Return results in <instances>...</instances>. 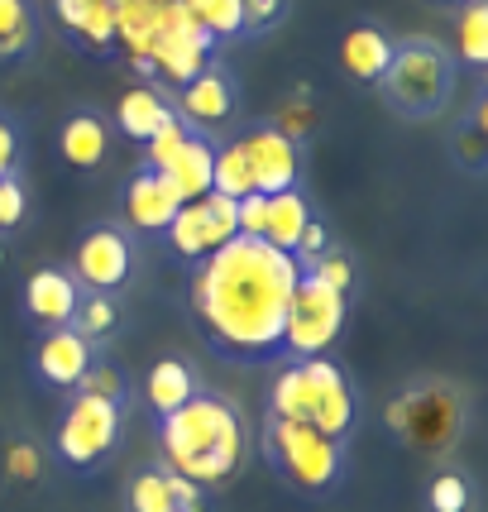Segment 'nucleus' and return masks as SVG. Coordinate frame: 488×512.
I'll return each mask as SVG.
<instances>
[{"label":"nucleus","instance_id":"f257e3e1","mask_svg":"<svg viewBox=\"0 0 488 512\" xmlns=\"http://www.w3.org/2000/svg\"><path fill=\"white\" fill-rule=\"evenodd\" d=\"M297 278L302 264L292 254L249 235H235L197 259L187 273V312L206 350L244 369L283 364V326Z\"/></svg>","mask_w":488,"mask_h":512},{"label":"nucleus","instance_id":"f03ea898","mask_svg":"<svg viewBox=\"0 0 488 512\" xmlns=\"http://www.w3.org/2000/svg\"><path fill=\"white\" fill-rule=\"evenodd\" d=\"M158 460L192 479L197 489H221L230 484L244 465V417L240 407L221 393L197 388L192 398L182 402L178 412L158 417Z\"/></svg>","mask_w":488,"mask_h":512},{"label":"nucleus","instance_id":"7ed1b4c3","mask_svg":"<svg viewBox=\"0 0 488 512\" xmlns=\"http://www.w3.org/2000/svg\"><path fill=\"white\" fill-rule=\"evenodd\" d=\"M268 417L283 422L316 426L335 441H350V431L359 422V398L355 383L345 379V369L331 355L316 359H283V369L268 383Z\"/></svg>","mask_w":488,"mask_h":512},{"label":"nucleus","instance_id":"20e7f679","mask_svg":"<svg viewBox=\"0 0 488 512\" xmlns=\"http://www.w3.org/2000/svg\"><path fill=\"white\" fill-rule=\"evenodd\" d=\"M455 77H460V63H455L450 44L431 39V34H407L393 44V58L374 87L383 106L402 120H436L455 96Z\"/></svg>","mask_w":488,"mask_h":512},{"label":"nucleus","instance_id":"39448f33","mask_svg":"<svg viewBox=\"0 0 488 512\" xmlns=\"http://www.w3.org/2000/svg\"><path fill=\"white\" fill-rule=\"evenodd\" d=\"M259 450H264L268 469L278 474V484H288L302 498H331L345 484V441H335L316 426L302 422H283V417H268L259 426Z\"/></svg>","mask_w":488,"mask_h":512},{"label":"nucleus","instance_id":"423d86ee","mask_svg":"<svg viewBox=\"0 0 488 512\" xmlns=\"http://www.w3.org/2000/svg\"><path fill=\"white\" fill-rule=\"evenodd\" d=\"M460 426H465V398L450 383H412L407 393L388 402V431L426 455H445L455 446Z\"/></svg>","mask_w":488,"mask_h":512},{"label":"nucleus","instance_id":"0eeeda50","mask_svg":"<svg viewBox=\"0 0 488 512\" xmlns=\"http://www.w3.org/2000/svg\"><path fill=\"white\" fill-rule=\"evenodd\" d=\"M120 431H125V402L96 398V393H72L53 450H58V465H67L72 474H91L101 469L120 446Z\"/></svg>","mask_w":488,"mask_h":512},{"label":"nucleus","instance_id":"6e6552de","mask_svg":"<svg viewBox=\"0 0 488 512\" xmlns=\"http://www.w3.org/2000/svg\"><path fill=\"white\" fill-rule=\"evenodd\" d=\"M345 316H350V297L326 288L316 273L302 268V278H297V288H292L288 326H283V359L331 355V345L340 340V331H345Z\"/></svg>","mask_w":488,"mask_h":512},{"label":"nucleus","instance_id":"1a4fd4ad","mask_svg":"<svg viewBox=\"0 0 488 512\" xmlns=\"http://www.w3.org/2000/svg\"><path fill=\"white\" fill-rule=\"evenodd\" d=\"M72 278L82 292L115 297L134 278V245L120 225H91L72 249Z\"/></svg>","mask_w":488,"mask_h":512},{"label":"nucleus","instance_id":"9d476101","mask_svg":"<svg viewBox=\"0 0 488 512\" xmlns=\"http://www.w3.org/2000/svg\"><path fill=\"white\" fill-rule=\"evenodd\" d=\"M235 144L254 173V192L273 197V192H288L302 182V144L278 130L273 120H254L244 134H235Z\"/></svg>","mask_w":488,"mask_h":512},{"label":"nucleus","instance_id":"9b49d317","mask_svg":"<svg viewBox=\"0 0 488 512\" xmlns=\"http://www.w3.org/2000/svg\"><path fill=\"white\" fill-rule=\"evenodd\" d=\"M173 111H178V120L187 130L216 139V130H225V125L240 115V87H235V77H230L221 63H206L197 77H187L178 87Z\"/></svg>","mask_w":488,"mask_h":512},{"label":"nucleus","instance_id":"f8f14e48","mask_svg":"<svg viewBox=\"0 0 488 512\" xmlns=\"http://www.w3.org/2000/svg\"><path fill=\"white\" fill-rule=\"evenodd\" d=\"M125 512H206V489L154 460L125 484Z\"/></svg>","mask_w":488,"mask_h":512},{"label":"nucleus","instance_id":"ddd939ff","mask_svg":"<svg viewBox=\"0 0 488 512\" xmlns=\"http://www.w3.org/2000/svg\"><path fill=\"white\" fill-rule=\"evenodd\" d=\"M178 206H182V197L163 182V173L139 168V173L125 182V192H120V221L130 225L134 235H158V240H163V230L178 216Z\"/></svg>","mask_w":488,"mask_h":512},{"label":"nucleus","instance_id":"4468645a","mask_svg":"<svg viewBox=\"0 0 488 512\" xmlns=\"http://www.w3.org/2000/svg\"><path fill=\"white\" fill-rule=\"evenodd\" d=\"M96 359V345H87L72 326H58V331H44L39 345H34V374L44 388H58V393H77L82 374Z\"/></svg>","mask_w":488,"mask_h":512},{"label":"nucleus","instance_id":"2eb2a0df","mask_svg":"<svg viewBox=\"0 0 488 512\" xmlns=\"http://www.w3.org/2000/svg\"><path fill=\"white\" fill-rule=\"evenodd\" d=\"M77 302H82V288H77V278L67 268H39L24 283V312H29V321H39L44 331L67 326L72 312H77Z\"/></svg>","mask_w":488,"mask_h":512},{"label":"nucleus","instance_id":"dca6fc26","mask_svg":"<svg viewBox=\"0 0 488 512\" xmlns=\"http://www.w3.org/2000/svg\"><path fill=\"white\" fill-rule=\"evenodd\" d=\"M393 34L388 29H378V24H350L345 29V39H340V67H345V77L350 82H364V87H374L378 77H383V67L393 58Z\"/></svg>","mask_w":488,"mask_h":512},{"label":"nucleus","instance_id":"f3484780","mask_svg":"<svg viewBox=\"0 0 488 512\" xmlns=\"http://www.w3.org/2000/svg\"><path fill=\"white\" fill-rule=\"evenodd\" d=\"M44 15L39 0H0V67H20L39 53Z\"/></svg>","mask_w":488,"mask_h":512},{"label":"nucleus","instance_id":"a211bd4d","mask_svg":"<svg viewBox=\"0 0 488 512\" xmlns=\"http://www.w3.org/2000/svg\"><path fill=\"white\" fill-rule=\"evenodd\" d=\"M58 149H63V158L77 173H96L106 163V154H111V125L96 111H72L63 134H58Z\"/></svg>","mask_w":488,"mask_h":512},{"label":"nucleus","instance_id":"6ab92c4d","mask_svg":"<svg viewBox=\"0 0 488 512\" xmlns=\"http://www.w3.org/2000/svg\"><path fill=\"white\" fill-rule=\"evenodd\" d=\"M201 383H197V369L187 364V359H178V355H163L144 374V407H149V417H168V412H178L182 402L197 393Z\"/></svg>","mask_w":488,"mask_h":512},{"label":"nucleus","instance_id":"aec40b11","mask_svg":"<svg viewBox=\"0 0 488 512\" xmlns=\"http://www.w3.org/2000/svg\"><path fill=\"white\" fill-rule=\"evenodd\" d=\"M211 158H216V139H206V134H187V144H182L173 163L163 168V182L178 192L182 201H197L211 192Z\"/></svg>","mask_w":488,"mask_h":512},{"label":"nucleus","instance_id":"412c9836","mask_svg":"<svg viewBox=\"0 0 488 512\" xmlns=\"http://www.w3.org/2000/svg\"><path fill=\"white\" fill-rule=\"evenodd\" d=\"M316 221V211H311V201L302 187H288V192H273L264 206V245L283 249L292 254L297 240H302V230Z\"/></svg>","mask_w":488,"mask_h":512},{"label":"nucleus","instance_id":"4be33fe9","mask_svg":"<svg viewBox=\"0 0 488 512\" xmlns=\"http://www.w3.org/2000/svg\"><path fill=\"white\" fill-rule=\"evenodd\" d=\"M168 115H173L168 96L158 87H149V82H139V87H130L120 96V106H115V130L125 134V139H134V144H144Z\"/></svg>","mask_w":488,"mask_h":512},{"label":"nucleus","instance_id":"5701e85b","mask_svg":"<svg viewBox=\"0 0 488 512\" xmlns=\"http://www.w3.org/2000/svg\"><path fill=\"white\" fill-rule=\"evenodd\" d=\"M163 240H168V249H173L187 268L211 254V245H206V221H201V201H182L178 216L163 230Z\"/></svg>","mask_w":488,"mask_h":512},{"label":"nucleus","instance_id":"b1692460","mask_svg":"<svg viewBox=\"0 0 488 512\" xmlns=\"http://www.w3.org/2000/svg\"><path fill=\"white\" fill-rule=\"evenodd\" d=\"M72 331L82 335L87 345H106L120 326V307H115V297H101V292H82V302H77V312L67 321Z\"/></svg>","mask_w":488,"mask_h":512},{"label":"nucleus","instance_id":"393cba45","mask_svg":"<svg viewBox=\"0 0 488 512\" xmlns=\"http://www.w3.org/2000/svg\"><path fill=\"white\" fill-rule=\"evenodd\" d=\"M211 192L235 197V201L254 192V173H249V163H244V154H240V144H235V139L216 144V158H211Z\"/></svg>","mask_w":488,"mask_h":512},{"label":"nucleus","instance_id":"a878e982","mask_svg":"<svg viewBox=\"0 0 488 512\" xmlns=\"http://www.w3.org/2000/svg\"><path fill=\"white\" fill-rule=\"evenodd\" d=\"M455 63L484 72L488 67V0H465L460 5V58Z\"/></svg>","mask_w":488,"mask_h":512},{"label":"nucleus","instance_id":"bb28decb","mask_svg":"<svg viewBox=\"0 0 488 512\" xmlns=\"http://www.w3.org/2000/svg\"><path fill=\"white\" fill-rule=\"evenodd\" d=\"M187 134L192 130H187V125L178 120V111H173L154 134H149V139H144V168H149V173H163V168L173 163V154L187 144Z\"/></svg>","mask_w":488,"mask_h":512},{"label":"nucleus","instance_id":"cd10ccee","mask_svg":"<svg viewBox=\"0 0 488 512\" xmlns=\"http://www.w3.org/2000/svg\"><path fill=\"white\" fill-rule=\"evenodd\" d=\"M201 201V221H206V245L221 249L225 240L240 235V221H235V197H221V192H206Z\"/></svg>","mask_w":488,"mask_h":512},{"label":"nucleus","instance_id":"c85d7f7f","mask_svg":"<svg viewBox=\"0 0 488 512\" xmlns=\"http://www.w3.org/2000/svg\"><path fill=\"white\" fill-rule=\"evenodd\" d=\"M426 512H469V479L460 469H441L426 489Z\"/></svg>","mask_w":488,"mask_h":512},{"label":"nucleus","instance_id":"c756f323","mask_svg":"<svg viewBox=\"0 0 488 512\" xmlns=\"http://www.w3.org/2000/svg\"><path fill=\"white\" fill-rule=\"evenodd\" d=\"M292 0H240V39H264L273 34Z\"/></svg>","mask_w":488,"mask_h":512},{"label":"nucleus","instance_id":"7c9ffc66","mask_svg":"<svg viewBox=\"0 0 488 512\" xmlns=\"http://www.w3.org/2000/svg\"><path fill=\"white\" fill-rule=\"evenodd\" d=\"M307 273H316L326 288L345 292V297L355 292V259H350V254H340V249H326L316 264H307Z\"/></svg>","mask_w":488,"mask_h":512},{"label":"nucleus","instance_id":"2f4dec72","mask_svg":"<svg viewBox=\"0 0 488 512\" xmlns=\"http://www.w3.org/2000/svg\"><path fill=\"white\" fill-rule=\"evenodd\" d=\"M24 216H29V192L20 173H10L0 178V230H20Z\"/></svg>","mask_w":488,"mask_h":512},{"label":"nucleus","instance_id":"473e14b6","mask_svg":"<svg viewBox=\"0 0 488 512\" xmlns=\"http://www.w3.org/2000/svg\"><path fill=\"white\" fill-rule=\"evenodd\" d=\"M82 393H96V398H111V402H125V379H120V369L106 364V359H91V369L82 374L77 383Z\"/></svg>","mask_w":488,"mask_h":512},{"label":"nucleus","instance_id":"72a5a7b5","mask_svg":"<svg viewBox=\"0 0 488 512\" xmlns=\"http://www.w3.org/2000/svg\"><path fill=\"white\" fill-rule=\"evenodd\" d=\"M5 474L10 479H20V484H34L39 474H44V455L34 441H15V446L5 450Z\"/></svg>","mask_w":488,"mask_h":512},{"label":"nucleus","instance_id":"f704fd0d","mask_svg":"<svg viewBox=\"0 0 488 512\" xmlns=\"http://www.w3.org/2000/svg\"><path fill=\"white\" fill-rule=\"evenodd\" d=\"M474 125H484V111L469 115V125L460 130V139H455V158L465 163V173H484V134L474 139Z\"/></svg>","mask_w":488,"mask_h":512},{"label":"nucleus","instance_id":"c9c22d12","mask_svg":"<svg viewBox=\"0 0 488 512\" xmlns=\"http://www.w3.org/2000/svg\"><path fill=\"white\" fill-rule=\"evenodd\" d=\"M264 206H268L264 192H249V197L235 201V221H240V235H249V240H264Z\"/></svg>","mask_w":488,"mask_h":512},{"label":"nucleus","instance_id":"e433bc0d","mask_svg":"<svg viewBox=\"0 0 488 512\" xmlns=\"http://www.w3.org/2000/svg\"><path fill=\"white\" fill-rule=\"evenodd\" d=\"M331 249V235H326V221H311L307 230H302V240H297V249H292V259L307 268V264H316L321 254Z\"/></svg>","mask_w":488,"mask_h":512},{"label":"nucleus","instance_id":"4c0bfd02","mask_svg":"<svg viewBox=\"0 0 488 512\" xmlns=\"http://www.w3.org/2000/svg\"><path fill=\"white\" fill-rule=\"evenodd\" d=\"M20 158H24L20 130H15V120H5V115H0V178L20 173Z\"/></svg>","mask_w":488,"mask_h":512},{"label":"nucleus","instance_id":"58836bf2","mask_svg":"<svg viewBox=\"0 0 488 512\" xmlns=\"http://www.w3.org/2000/svg\"><path fill=\"white\" fill-rule=\"evenodd\" d=\"M441 5H465V0H441Z\"/></svg>","mask_w":488,"mask_h":512},{"label":"nucleus","instance_id":"ea45409f","mask_svg":"<svg viewBox=\"0 0 488 512\" xmlns=\"http://www.w3.org/2000/svg\"><path fill=\"white\" fill-rule=\"evenodd\" d=\"M0 264H5V249H0Z\"/></svg>","mask_w":488,"mask_h":512}]
</instances>
